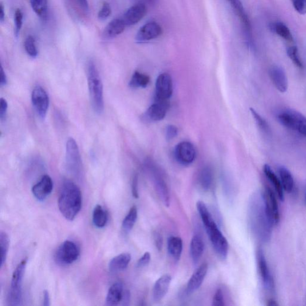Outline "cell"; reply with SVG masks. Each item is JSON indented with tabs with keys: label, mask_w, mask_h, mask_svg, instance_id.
I'll return each mask as SVG.
<instances>
[{
	"label": "cell",
	"mask_w": 306,
	"mask_h": 306,
	"mask_svg": "<svg viewBox=\"0 0 306 306\" xmlns=\"http://www.w3.org/2000/svg\"><path fill=\"white\" fill-rule=\"evenodd\" d=\"M58 207L61 213L69 221L74 220L82 207L81 189L71 181H65L62 185Z\"/></svg>",
	"instance_id": "1"
},
{
	"label": "cell",
	"mask_w": 306,
	"mask_h": 306,
	"mask_svg": "<svg viewBox=\"0 0 306 306\" xmlns=\"http://www.w3.org/2000/svg\"><path fill=\"white\" fill-rule=\"evenodd\" d=\"M197 208L215 251L221 259H225L228 251L227 239L215 223L206 205L203 201H197Z\"/></svg>",
	"instance_id": "2"
},
{
	"label": "cell",
	"mask_w": 306,
	"mask_h": 306,
	"mask_svg": "<svg viewBox=\"0 0 306 306\" xmlns=\"http://www.w3.org/2000/svg\"><path fill=\"white\" fill-rule=\"evenodd\" d=\"M87 76L93 109L96 113L101 114L104 110L103 85L98 69L92 61L88 64Z\"/></svg>",
	"instance_id": "3"
},
{
	"label": "cell",
	"mask_w": 306,
	"mask_h": 306,
	"mask_svg": "<svg viewBox=\"0 0 306 306\" xmlns=\"http://www.w3.org/2000/svg\"><path fill=\"white\" fill-rule=\"evenodd\" d=\"M28 259H23L16 267L13 273L7 302L8 305L17 306L22 301V282L25 274Z\"/></svg>",
	"instance_id": "4"
},
{
	"label": "cell",
	"mask_w": 306,
	"mask_h": 306,
	"mask_svg": "<svg viewBox=\"0 0 306 306\" xmlns=\"http://www.w3.org/2000/svg\"><path fill=\"white\" fill-rule=\"evenodd\" d=\"M277 119L284 127L306 137V117L303 114L293 109H285L278 113Z\"/></svg>",
	"instance_id": "5"
},
{
	"label": "cell",
	"mask_w": 306,
	"mask_h": 306,
	"mask_svg": "<svg viewBox=\"0 0 306 306\" xmlns=\"http://www.w3.org/2000/svg\"><path fill=\"white\" fill-rule=\"evenodd\" d=\"M227 1L232 7L233 9L241 20L247 46L251 49H254L255 45L253 42L251 23L241 0H227Z\"/></svg>",
	"instance_id": "6"
},
{
	"label": "cell",
	"mask_w": 306,
	"mask_h": 306,
	"mask_svg": "<svg viewBox=\"0 0 306 306\" xmlns=\"http://www.w3.org/2000/svg\"><path fill=\"white\" fill-rule=\"evenodd\" d=\"M80 249L74 242L66 241L59 247L55 253L56 262L62 266L70 265L78 260Z\"/></svg>",
	"instance_id": "7"
},
{
	"label": "cell",
	"mask_w": 306,
	"mask_h": 306,
	"mask_svg": "<svg viewBox=\"0 0 306 306\" xmlns=\"http://www.w3.org/2000/svg\"><path fill=\"white\" fill-rule=\"evenodd\" d=\"M66 162L71 172L75 174L81 173L82 169L81 153L78 144L72 138H69L66 144Z\"/></svg>",
	"instance_id": "8"
},
{
	"label": "cell",
	"mask_w": 306,
	"mask_h": 306,
	"mask_svg": "<svg viewBox=\"0 0 306 306\" xmlns=\"http://www.w3.org/2000/svg\"><path fill=\"white\" fill-rule=\"evenodd\" d=\"M264 207L267 217L272 224L277 225L280 221V213L279 206L275 196L270 187L266 186L263 195Z\"/></svg>",
	"instance_id": "9"
},
{
	"label": "cell",
	"mask_w": 306,
	"mask_h": 306,
	"mask_svg": "<svg viewBox=\"0 0 306 306\" xmlns=\"http://www.w3.org/2000/svg\"><path fill=\"white\" fill-rule=\"evenodd\" d=\"M173 93L171 76L167 73L159 75L156 82L155 100L169 101Z\"/></svg>",
	"instance_id": "10"
},
{
	"label": "cell",
	"mask_w": 306,
	"mask_h": 306,
	"mask_svg": "<svg viewBox=\"0 0 306 306\" xmlns=\"http://www.w3.org/2000/svg\"><path fill=\"white\" fill-rule=\"evenodd\" d=\"M31 99L34 109L38 116L41 119H44L49 106V98L46 90L40 86L35 87L31 95Z\"/></svg>",
	"instance_id": "11"
},
{
	"label": "cell",
	"mask_w": 306,
	"mask_h": 306,
	"mask_svg": "<svg viewBox=\"0 0 306 306\" xmlns=\"http://www.w3.org/2000/svg\"><path fill=\"white\" fill-rule=\"evenodd\" d=\"M196 157L195 148L190 142L183 141L176 145L175 149V158L180 164L189 165L194 161Z\"/></svg>",
	"instance_id": "12"
},
{
	"label": "cell",
	"mask_w": 306,
	"mask_h": 306,
	"mask_svg": "<svg viewBox=\"0 0 306 306\" xmlns=\"http://www.w3.org/2000/svg\"><path fill=\"white\" fill-rule=\"evenodd\" d=\"M163 33L162 29L159 24L151 22L142 26L135 37L137 43H145L157 38Z\"/></svg>",
	"instance_id": "13"
},
{
	"label": "cell",
	"mask_w": 306,
	"mask_h": 306,
	"mask_svg": "<svg viewBox=\"0 0 306 306\" xmlns=\"http://www.w3.org/2000/svg\"><path fill=\"white\" fill-rule=\"evenodd\" d=\"M147 12L144 3H139L129 8L121 18L126 27L134 26L144 18Z\"/></svg>",
	"instance_id": "14"
},
{
	"label": "cell",
	"mask_w": 306,
	"mask_h": 306,
	"mask_svg": "<svg viewBox=\"0 0 306 306\" xmlns=\"http://www.w3.org/2000/svg\"><path fill=\"white\" fill-rule=\"evenodd\" d=\"M257 263H258L260 275L262 278L264 287L267 290L272 291L274 288L273 279L271 275L265 256H264L262 248H259L257 251Z\"/></svg>",
	"instance_id": "15"
},
{
	"label": "cell",
	"mask_w": 306,
	"mask_h": 306,
	"mask_svg": "<svg viewBox=\"0 0 306 306\" xmlns=\"http://www.w3.org/2000/svg\"><path fill=\"white\" fill-rule=\"evenodd\" d=\"M169 107V101H158V100H155V103L152 104L148 108L147 111H146L144 118L148 121H161L165 117Z\"/></svg>",
	"instance_id": "16"
},
{
	"label": "cell",
	"mask_w": 306,
	"mask_h": 306,
	"mask_svg": "<svg viewBox=\"0 0 306 306\" xmlns=\"http://www.w3.org/2000/svg\"><path fill=\"white\" fill-rule=\"evenodd\" d=\"M53 188V181L49 176L46 175L33 186L32 192L38 200L44 201L52 193Z\"/></svg>",
	"instance_id": "17"
},
{
	"label": "cell",
	"mask_w": 306,
	"mask_h": 306,
	"mask_svg": "<svg viewBox=\"0 0 306 306\" xmlns=\"http://www.w3.org/2000/svg\"><path fill=\"white\" fill-rule=\"evenodd\" d=\"M269 75L275 88L281 93L287 92L288 79L284 68L279 65H273L270 68Z\"/></svg>",
	"instance_id": "18"
},
{
	"label": "cell",
	"mask_w": 306,
	"mask_h": 306,
	"mask_svg": "<svg viewBox=\"0 0 306 306\" xmlns=\"http://www.w3.org/2000/svg\"><path fill=\"white\" fill-rule=\"evenodd\" d=\"M208 267L207 264H201L199 268L194 271L191 276L187 286V292L189 294H192L200 287L206 276Z\"/></svg>",
	"instance_id": "19"
},
{
	"label": "cell",
	"mask_w": 306,
	"mask_h": 306,
	"mask_svg": "<svg viewBox=\"0 0 306 306\" xmlns=\"http://www.w3.org/2000/svg\"><path fill=\"white\" fill-rule=\"evenodd\" d=\"M151 172L152 173L153 181L156 187V190L161 197L163 203L166 207H169L170 204V195L168 186H167L164 180L162 178L161 174L159 173L157 169L154 166H151Z\"/></svg>",
	"instance_id": "20"
},
{
	"label": "cell",
	"mask_w": 306,
	"mask_h": 306,
	"mask_svg": "<svg viewBox=\"0 0 306 306\" xmlns=\"http://www.w3.org/2000/svg\"><path fill=\"white\" fill-rule=\"evenodd\" d=\"M172 277L169 274L163 275L156 282L152 290V297L155 301H161L168 293Z\"/></svg>",
	"instance_id": "21"
},
{
	"label": "cell",
	"mask_w": 306,
	"mask_h": 306,
	"mask_svg": "<svg viewBox=\"0 0 306 306\" xmlns=\"http://www.w3.org/2000/svg\"><path fill=\"white\" fill-rule=\"evenodd\" d=\"M126 24L122 18H116L111 20L104 30L103 35L107 38H114L124 32Z\"/></svg>",
	"instance_id": "22"
},
{
	"label": "cell",
	"mask_w": 306,
	"mask_h": 306,
	"mask_svg": "<svg viewBox=\"0 0 306 306\" xmlns=\"http://www.w3.org/2000/svg\"><path fill=\"white\" fill-rule=\"evenodd\" d=\"M131 256L129 253H122L111 259L109 269L111 273H117L126 269L131 262Z\"/></svg>",
	"instance_id": "23"
},
{
	"label": "cell",
	"mask_w": 306,
	"mask_h": 306,
	"mask_svg": "<svg viewBox=\"0 0 306 306\" xmlns=\"http://www.w3.org/2000/svg\"><path fill=\"white\" fill-rule=\"evenodd\" d=\"M124 293L123 285L120 283H116L111 285L106 297L107 305H117L122 300Z\"/></svg>",
	"instance_id": "24"
},
{
	"label": "cell",
	"mask_w": 306,
	"mask_h": 306,
	"mask_svg": "<svg viewBox=\"0 0 306 306\" xmlns=\"http://www.w3.org/2000/svg\"><path fill=\"white\" fill-rule=\"evenodd\" d=\"M204 242L200 236H194L191 239L190 246V253L193 263L199 262L204 251Z\"/></svg>",
	"instance_id": "25"
},
{
	"label": "cell",
	"mask_w": 306,
	"mask_h": 306,
	"mask_svg": "<svg viewBox=\"0 0 306 306\" xmlns=\"http://www.w3.org/2000/svg\"><path fill=\"white\" fill-rule=\"evenodd\" d=\"M264 173L266 176L268 180L270 181V182L272 183V185L275 190L277 194L278 197L281 201L284 200V193L283 185L279 178L273 171L272 168L269 165H265L264 166Z\"/></svg>",
	"instance_id": "26"
},
{
	"label": "cell",
	"mask_w": 306,
	"mask_h": 306,
	"mask_svg": "<svg viewBox=\"0 0 306 306\" xmlns=\"http://www.w3.org/2000/svg\"><path fill=\"white\" fill-rule=\"evenodd\" d=\"M183 243L182 238L172 236L168 239V249L169 254L176 262L180 260L182 256Z\"/></svg>",
	"instance_id": "27"
},
{
	"label": "cell",
	"mask_w": 306,
	"mask_h": 306,
	"mask_svg": "<svg viewBox=\"0 0 306 306\" xmlns=\"http://www.w3.org/2000/svg\"><path fill=\"white\" fill-rule=\"evenodd\" d=\"M269 28L273 33L276 34L285 40L289 41V42H294L293 34H292L289 28L284 23L282 22L271 23Z\"/></svg>",
	"instance_id": "28"
},
{
	"label": "cell",
	"mask_w": 306,
	"mask_h": 306,
	"mask_svg": "<svg viewBox=\"0 0 306 306\" xmlns=\"http://www.w3.org/2000/svg\"><path fill=\"white\" fill-rule=\"evenodd\" d=\"M278 171H279L280 182L284 190L287 193H291L294 187V181L291 172L284 166L279 167Z\"/></svg>",
	"instance_id": "29"
},
{
	"label": "cell",
	"mask_w": 306,
	"mask_h": 306,
	"mask_svg": "<svg viewBox=\"0 0 306 306\" xmlns=\"http://www.w3.org/2000/svg\"><path fill=\"white\" fill-rule=\"evenodd\" d=\"M108 221L107 211L99 205H97L93 212V222L98 228L105 227Z\"/></svg>",
	"instance_id": "30"
},
{
	"label": "cell",
	"mask_w": 306,
	"mask_h": 306,
	"mask_svg": "<svg viewBox=\"0 0 306 306\" xmlns=\"http://www.w3.org/2000/svg\"><path fill=\"white\" fill-rule=\"evenodd\" d=\"M31 8L41 19H47L48 16V0H30Z\"/></svg>",
	"instance_id": "31"
},
{
	"label": "cell",
	"mask_w": 306,
	"mask_h": 306,
	"mask_svg": "<svg viewBox=\"0 0 306 306\" xmlns=\"http://www.w3.org/2000/svg\"><path fill=\"white\" fill-rule=\"evenodd\" d=\"M213 171L210 167H205L201 170L199 176V183L203 190L208 191L210 189L213 184Z\"/></svg>",
	"instance_id": "32"
},
{
	"label": "cell",
	"mask_w": 306,
	"mask_h": 306,
	"mask_svg": "<svg viewBox=\"0 0 306 306\" xmlns=\"http://www.w3.org/2000/svg\"><path fill=\"white\" fill-rule=\"evenodd\" d=\"M137 208L135 206L132 207L122 222V230L124 233L128 234L131 231L137 220Z\"/></svg>",
	"instance_id": "33"
},
{
	"label": "cell",
	"mask_w": 306,
	"mask_h": 306,
	"mask_svg": "<svg viewBox=\"0 0 306 306\" xmlns=\"http://www.w3.org/2000/svg\"><path fill=\"white\" fill-rule=\"evenodd\" d=\"M149 81V76L136 71L132 76L130 86L132 88H145L148 85Z\"/></svg>",
	"instance_id": "34"
},
{
	"label": "cell",
	"mask_w": 306,
	"mask_h": 306,
	"mask_svg": "<svg viewBox=\"0 0 306 306\" xmlns=\"http://www.w3.org/2000/svg\"><path fill=\"white\" fill-rule=\"evenodd\" d=\"M10 240L8 234L4 232H0V248H1V268L6 262L9 252Z\"/></svg>",
	"instance_id": "35"
},
{
	"label": "cell",
	"mask_w": 306,
	"mask_h": 306,
	"mask_svg": "<svg viewBox=\"0 0 306 306\" xmlns=\"http://www.w3.org/2000/svg\"><path fill=\"white\" fill-rule=\"evenodd\" d=\"M250 111H251L253 119H254L257 126H258L260 130L264 134L269 135L271 134V130L267 121L259 113H257L254 109H252V108L250 109Z\"/></svg>",
	"instance_id": "36"
},
{
	"label": "cell",
	"mask_w": 306,
	"mask_h": 306,
	"mask_svg": "<svg viewBox=\"0 0 306 306\" xmlns=\"http://www.w3.org/2000/svg\"><path fill=\"white\" fill-rule=\"evenodd\" d=\"M287 54L288 57H289L291 61L293 62V64L297 68L300 69L303 68V63H302L300 55H299L297 46H292L288 47L287 49Z\"/></svg>",
	"instance_id": "37"
},
{
	"label": "cell",
	"mask_w": 306,
	"mask_h": 306,
	"mask_svg": "<svg viewBox=\"0 0 306 306\" xmlns=\"http://www.w3.org/2000/svg\"><path fill=\"white\" fill-rule=\"evenodd\" d=\"M24 47L27 54L30 57L33 58H36L38 55V50L36 46V40L32 36H29L26 38L25 43H24Z\"/></svg>",
	"instance_id": "38"
},
{
	"label": "cell",
	"mask_w": 306,
	"mask_h": 306,
	"mask_svg": "<svg viewBox=\"0 0 306 306\" xmlns=\"http://www.w3.org/2000/svg\"><path fill=\"white\" fill-rule=\"evenodd\" d=\"M23 15L22 10L17 9L14 15V23H15V34L16 37H18L20 30H21L23 26Z\"/></svg>",
	"instance_id": "39"
},
{
	"label": "cell",
	"mask_w": 306,
	"mask_h": 306,
	"mask_svg": "<svg viewBox=\"0 0 306 306\" xmlns=\"http://www.w3.org/2000/svg\"><path fill=\"white\" fill-rule=\"evenodd\" d=\"M111 14V8L109 3L104 2L98 14V19L104 20L109 18Z\"/></svg>",
	"instance_id": "40"
},
{
	"label": "cell",
	"mask_w": 306,
	"mask_h": 306,
	"mask_svg": "<svg viewBox=\"0 0 306 306\" xmlns=\"http://www.w3.org/2000/svg\"><path fill=\"white\" fill-rule=\"evenodd\" d=\"M295 10L300 15L306 14V0H291Z\"/></svg>",
	"instance_id": "41"
},
{
	"label": "cell",
	"mask_w": 306,
	"mask_h": 306,
	"mask_svg": "<svg viewBox=\"0 0 306 306\" xmlns=\"http://www.w3.org/2000/svg\"><path fill=\"white\" fill-rule=\"evenodd\" d=\"M224 305L223 294H222L221 290L218 289L216 291V293H215L213 297V305L223 306Z\"/></svg>",
	"instance_id": "42"
},
{
	"label": "cell",
	"mask_w": 306,
	"mask_h": 306,
	"mask_svg": "<svg viewBox=\"0 0 306 306\" xmlns=\"http://www.w3.org/2000/svg\"><path fill=\"white\" fill-rule=\"evenodd\" d=\"M178 135V129L173 125H169L166 130V138L168 141H170L175 138Z\"/></svg>",
	"instance_id": "43"
},
{
	"label": "cell",
	"mask_w": 306,
	"mask_h": 306,
	"mask_svg": "<svg viewBox=\"0 0 306 306\" xmlns=\"http://www.w3.org/2000/svg\"><path fill=\"white\" fill-rule=\"evenodd\" d=\"M151 255L148 252H146L142 256L137 263V267L138 268H142L147 266L150 262Z\"/></svg>",
	"instance_id": "44"
},
{
	"label": "cell",
	"mask_w": 306,
	"mask_h": 306,
	"mask_svg": "<svg viewBox=\"0 0 306 306\" xmlns=\"http://www.w3.org/2000/svg\"><path fill=\"white\" fill-rule=\"evenodd\" d=\"M8 104L4 98L0 99V119L2 120L5 119L7 111H8Z\"/></svg>",
	"instance_id": "45"
},
{
	"label": "cell",
	"mask_w": 306,
	"mask_h": 306,
	"mask_svg": "<svg viewBox=\"0 0 306 306\" xmlns=\"http://www.w3.org/2000/svg\"><path fill=\"white\" fill-rule=\"evenodd\" d=\"M132 195L136 199L139 197L138 193V178L137 175L134 177L132 183Z\"/></svg>",
	"instance_id": "46"
},
{
	"label": "cell",
	"mask_w": 306,
	"mask_h": 306,
	"mask_svg": "<svg viewBox=\"0 0 306 306\" xmlns=\"http://www.w3.org/2000/svg\"><path fill=\"white\" fill-rule=\"evenodd\" d=\"M131 300V294L129 291H124L122 300H121V305H128L130 304Z\"/></svg>",
	"instance_id": "47"
},
{
	"label": "cell",
	"mask_w": 306,
	"mask_h": 306,
	"mask_svg": "<svg viewBox=\"0 0 306 306\" xmlns=\"http://www.w3.org/2000/svg\"><path fill=\"white\" fill-rule=\"evenodd\" d=\"M43 305L44 306H49L50 305V295L47 290H44L43 292Z\"/></svg>",
	"instance_id": "48"
},
{
	"label": "cell",
	"mask_w": 306,
	"mask_h": 306,
	"mask_svg": "<svg viewBox=\"0 0 306 306\" xmlns=\"http://www.w3.org/2000/svg\"><path fill=\"white\" fill-rule=\"evenodd\" d=\"M156 245L159 250H161L163 246V238L160 234L156 235L155 238Z\"/></svg>",
	"instance_id": "49"
},
{
	"label": "cell",
	"mask_w": 306,
	"mask_h": 306,
	"mask_svg": "<svg viewBox=\"0 0 306 306\" xmlns=\"http://www.w3.org/2000/svg\"><path fill=\"white\" fill-rule=\"evenodd\" d=\"M0 74H1V78H0V85H1L2 86H5L7 84L8 80H7V76L2 66L1 67V72H0Z\"/></svg>",
	"instance_id": "50"
},
{
	"label": "cell",
	"mask_w": 306,
	"mask_h": 306,
	"mask_svg": "<svg viewBox=\"0 0 306 306\" xmlns=\"http://www.w3.org/2000/svg\"><path fill=\"white\" fill-rule=\"evenodd\" d=\"M79 5L81 6V8L85 11H88L89 10V3L88 0H76Z\"/></svg>",
	"instance_id": "51"
},
{
	"label": "cell",
	"mask_w": 306,
	"mask_h": 306,
	"mask_svg": "<svg viewBox=\"0 0 306 306\" xmlns=\"http://www.w3.org/2000/svg\"><path fill=\"white\" fill-rule=\"evenodd\" d=\"M5 20V8L3 3L0 4V22L3 23Z\"/></svg>",
	"instance_id": "52"
},
{
	"label": "cell",
	"mask_w": 306,
	"mask_h": 306,
	"mask_svg": "<svg viewBox=\"0 0 306 306\" xmlns=\"http://www.w3.org/2000/svg\"><path fill=\"white\" fill-rule=\"evenodd\" d=\"M144 1L149 5L155 6L157 4L158 0H144Z\"/></svg>",
	"instance_id": "53"
},
{
	"label": "cell",
	"mask_w": 306,
	"mask_h": 306,
	"mask_svg": "<svg viewBox=\"0 0 306 306\" xmlns=\"http://www.w3.org/2000/svg\"><path fill=\"white\" fill-rule=\"evenodd\" d=\"M267 305L269 306L278 305V303L275 300L271 299V300L267 301Z\"/></svg>",
	"instance_id": "54"
},
{
	"label": "cell",
	"mask_w": 306,
	"mask_h": 306,
	"mask_svg": "<svg viewBox=\"0 0 306 306\" xmlns=\"http://www.w3.org/2000/svg\"><path fill=\"white\" fill-rule=\"evenodd\" d=\"M305 201H306V191H305Z\"/></svg>",
	"instance_id": "55"
}]
</instances>
